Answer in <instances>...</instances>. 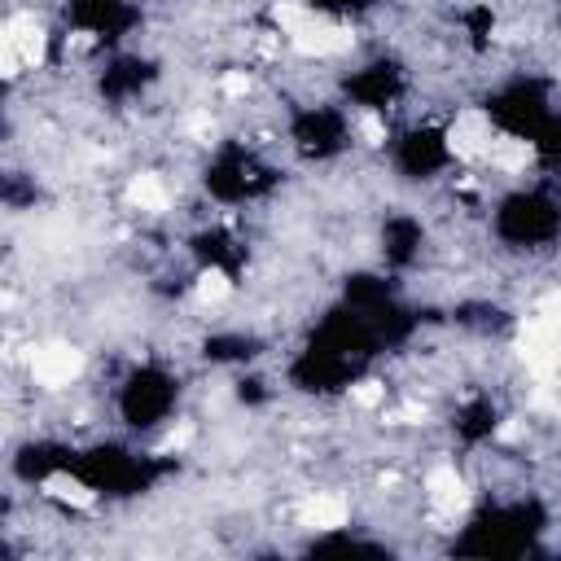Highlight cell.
I'll use <instances>...</instances> for the list:
<instances>
[{"label":"cell","instance_id":"cell-1","mask_svg":"<svg viewBox=\"0 0 561 561\" xmlns=\"http://www.w3.org/2000/svg\"><path fill=\"white\" fill-rule=\"evenodd\" d=\"M79 373H84V356H79L71 342H49V347L31 351V377H36L40 386H49V391L71 386Z\"/></svg>","mask_w":561,"mask_h":561},{"label":"cell","instance_id":"cell-2","mask_svg":"<svg viewBox=\"0 0 561 561\" xmlns=\"http://www.w3.org/2000/svg\"><path fill=\"white\" fill-rule=\"evenodd\" d=\"M448 145L456 158H465V163H474V158H491V145H496V136H491V119L483 110H461L452 119L448 128Z\"/></svg>","mask_w":561,"mask_h":561},{"label":"cell","instance_id":"cell-3","mask_svg":"<svg viewBox=\"0 0 561 561\" xmlns=\"http://www.w3.org/2000/svg\"><path fill=\"white\" fill-rule=\"evenodd\" d=\"M299 518H303V526H316V531H338V526H347L351 509H347V500L329 496V491H316V496L303 500Z\"/></svg>","mask_w":561,"mask_h":561},{"label":"cell","instance_id":"cell-4","mask_svg":"<svg viewBox=\"0 0 561 561\" xmlns=\"http://www.w3.org/2000/svg\"><path fill=\"white\" fill-rule=\"evenodd\" d=\"M426 496H430V505H439V509H456V505H465V483H461V474H456V465H434L430 474H426Z\"/></svg>","mask_w":561,"mask_h":561},{"label":"cell","instance_id":"cell-5","mask_svg":"<svg viewBox=\"0 0 561 561\" xmlns=\"http://www.w3.org/2000/svg\"><path fill=\"white\" fill-rule=\"evenodd\" d=\"M128 202L136 206V211H145V215H163L171 206V193L163 185V176L141 171V176H132V185H128Z\"/></svg>","mask_w":561,"mask_h":561},{"label":"cell","instance_id":"cell-6","mask_svg":"<svg viewBox=\"0 0 561 561\" xmlns=\"http://www.w3.org/2000/svg\"><path fill=\"white\" fill-rule=\"evenodd\" d=\"M531 141H518V136H505V141H496L491 145V167L496 171H505V176H518V171L531 167Z\"/></svg>","mask_w":561,"mask_h":561},{"label":"cell","instance_id":"cell-7","mask_svg":"<svg viewBox=\"0 0 561 561\" xmlns=\"http://www.w3.org/2000/svg\"><path fill=\"white\" fill-rule=\"evenodd\" d=\"M44 491H49L53 500H62V505H75V509H93L97 505L93 491L79 483V478H71V474H53L49 483H44Z\"/></svg>","mask_w":561,"mask_h":561},{"label":"cell","instance_id":"cell-8","mask_svg":"<svg viewBox=\"0 0 561 561\" xmlns=\"http://www.w3.org/2000/svg\"><path fill=\"white\" fill-rule=\"evenodd\" d=\"M228 294H233V281H228L220 268H215V272H202L198 285H193V299H198L202 307H220Z\"/></svg>","mask_w":561,"mask_h":561},{"label":"cell","instance_id":"cell-9","mask_svg":"<svg viewBox=\"0 0 561 561\" xmlns=\"http://www.w3.org/2000/svg\"><path fill=\"white\" fill-rule=\"evenodd\" d=\"M386 399V386L382 382H360V386H351V404L356 408H377Z\"/></svg>","mask_w":561,"mask_h":561},{"label":"cell","instance_id":"cell-10","mask_svg":"<svg viewBox=\"0 0 561 561\" xmlns=\"http://www.w3.org/2000/svg\"><path fill=\"white\" fill-rule=\"evenodd\" d=\"M360 136H364L369 145H382V141H386V123L377 119V114H364V119H360Z\"/></svg>","mask_w":561,"mask_h":561},{"label":"cell","instance_id":"cell-11","mask_svg":"<svg viewBox=\"0 0 561 561\" xmlns=\"http://www.w3.org/2000/svg\"><path fill=\"white\" fill-rule=\"evenodd\" d=\"M220 93H224V97H246V93H250V79H246V75H224Z\"/></svg>","mask_w":561,"mask_h":561}]
</instances>
